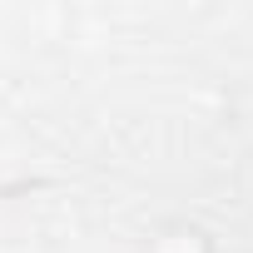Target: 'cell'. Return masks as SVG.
<instances>
[{"label": "cell", "mask_w": 253, "mask_h": 253, "mask_svg": "<svg viewBox=\"0 0 253 253\" xmlns=\"http://www.w3.org/2000/svg\"><path fill=\"white\" fill-rule=\"evenodd\" d=\"M149 253H213V248H209L204 228H194V223H174V228H164V233L149 243Z\"/></svg>", "instance_id": "1"}]
</instances>
